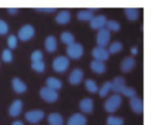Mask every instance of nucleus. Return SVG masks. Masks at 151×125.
Here are the masks:
<instances>
[{"label":"nucleus","mask_w":151,"mask_h":125,"mask_svg":"<svg viewBox=\"0 0 151 125\" xmlns=\"http://www.w3.org/2000/svg\"><path fill=\"white\" fill-rule=\"evenodd\" d=\"M107 125H123L124 120L121 117H116V116H109L107 118Z\"/></svg>","instance_id":"nucleus-28"},{"label":"nucleus","mask_w":151,"mask_h":125,"mask_svg":"<svg viewBox=\"0 0 151 125\" xmlns=\"http://www.w3.org/2000/svg\"><path fill=\"white\" fill-rule=\"evenodd\" d=\"M85 87H86L87 90H88L89 92H91V93H96V92L99 91V86H97V84L91 79L85 80Z\"/></svg>","instance_id":"nucleus-27"},{"label":"nucleus","mask_w":151,"mask_h":125,"mask_svg":"<svg viewBox=\"0 0 151 125\" xmlns=\"http://www.w3.org/2000/svg\"><path fill=\"white\" fill-rule=\"evenodd\" d=\"M36 11H40V13H47V14H52L56 11L55 7H37L35 9Z\"/></svg>","instance_id":"nucleus-37"},{"label":"nucleus","mask_w":151,"mask_h":125,"mask_svg":"<svg viewBox=\"0 0 151 125\" xmlns=\"http://www.w3.org/2000/svg\"><path fill=\"white\" fill-rule=\"evenodd\" d=\"M17 44H18V38H17V36L14 35V34L9 35V38H7V46H9V50L16 49V47H17Z\"/></svg>","instance_id":"nucleus-35"},{"label":"nucleus","mask_w":151,"mask_h":125,"mask_svg":"<svg viewBox=\"0 0 151 125\" xmlns=\"http://www.w3.org/2000/svg\"><path fill=\"white\" fill-rule=\"evenodd\" d=\"M34 34H35V30H34L33 26L27 24V25H24L23 27L19 30V32H18V37H19V40H21L22 42H26V40H31L34 36Z\"/></svg>","instance_id":"nucleus-5"},{"label":"nucleus","mask_w":151,"mask_h":125,"mask_svg":"<svg viewBox=\"0 0 151 125\" xmlns=\"http://www.w3.org/2000/svg\"><path fill=\"white\" fill-rule=\"evenodd\" d=\"M90 68L92 69L94 73H99V75L106 73V70H107V66H106L105 63H104L103 61H99V60H92L90 62Z\"/></svg>","instance_id":"nucleus-20"},{"label":"nucleus","mask_w":151,"mask_h":125,"mask_svg":"<svg viewBox=\"0 0 151 125\" xmlns=\"http://www.w3.org/2000/svg\"><path fill=\"white\" fill-rule=\"evenodd\" d=\"M69 20H70V13L66 9H63L60 13H58V15L55 18V21L60 25H64V24L68 23Z\"/></svg>","instance_id":"nucleus-21"},{"label":"nucleus","mask_w":151,"mask_h":125,"mask_svg":"<svg viewBox=\"0 0 151 125\" xmlns=\"http://www.w3.org/2000/svg\"><path fill=\"white\" fill-rule=\"evenodd\" d=\"M7 11H9L11 15H16V14L18 13V9H14V7H12V9H7Z\"/></svg>","instance_id":"nucleus-38"},{"label":"nucleus","mask_w":151,"mask_h":125,"mask_svg":"<svg viewBox=\"0 0 151 125\" xmlns=\"http://www.w3.org/2000/svg\"><path fill=\"white\" fill-rule=\"evenodd\" d=\"M107 21H108V19L106 16H104V15L94 16V17L90 20V27L94 30H99V29H101V28L106 27Z\"/></svg>","instance_id":"nucleus-8"},{"label":"nucleus","mask_w":151,"mask_h":125,"mask_svg":"<svg viewBox=\"0 0 151 125\" xmlns=\"http://www.w3.org/2000/svg\"><path fill=\"white\" fill-rule=\"evenodd\" d=\"M40 95L45 101L47 102H54L58 99V92L51 89L49 87H42L40 90Z\"/></svg>","instance_id":"nucleus-4"},{"label":"nucleus","mask_w":151,"mask_h":125,"mask_svg":"<svg viewBox=\"0 0 151 125\" xmlns=\"http://www.w3.org/2000/svg\"><path fill=\"white\" fill-rule=\"evenodd\" d=\"M124 14L125 17L127 18L129 21H136L139 18V11L138 9H132V7H127L124 9Z\"/></svg>","instance_id":"nucleus-24"},{"label":"nucleus","mask_w":151,"mask_h":125,"mask_svg":"<svg viewBox=\"0 0 151 125\" xmlns=\"http://www.w3.org/2000/svg\"><path fill=\"white\" fill-rule=\"evenodd\" d=\"M129 106L132 108V110L134 111L136 114H142L143 110H144V103L143 100L140 97L136 96V97L130 98L129 100Z\"/></svg>","instance_id":"nucleus-13"},{"label":"nucleus","mask_w":151,"mask_h":125,"mask_svg":"<svg viewBox=\"0 0 151 125\" xmlns=\"http://www.w3.org/2000/svg\"><path fill=\"white\" fill-rule=\"evenodd\" d=\"M91 54H92L94 60L103 61V62L106 60H108V59H109V56H110L107 49L101 48V47H95V48L92 50V52H91Z\"/></svg>","instance_id":"nucleus-9"},{"label":"nucleus","mask_w":151,"mask_h":125,"mask_svg":"<svg viewBox=\"0 0 151 125\" xmlns=\"http://www.w3.org/2000/svg\"><path fill=\"white\" fill-rule=\"evenodd\" d=\"M22 108H23V102L20 99H16L13 103L9 106V116L11 117H18L22 112Z\"/></svg>","instance_id":"nucleus-15"},{"label":"nucleus","mask_w":151,"mask_h":125,"mask_svg":"<svg viewBox=\"0 0 151 125\" xmlns=\"http://www.w3.org/2000/svg\"><path fill=\"white\" fill-rule=\"evenodd\" d=\"M96 11V9H83V11H80L78 14H77V19L80 20V21H89L94 17L93 13Z\"/></svg>","instance_id":"nucleus-17"},{"label":"nucleus","mask_w":151,"mask_h":125,"mask_svg":"<svg viewBox=\"0 0 151 125\" xmlns=\"http://www.w3.org/2000/svg\"><path fill=\"white\" fill-rule=\"evenodd\" d=\"M106 28L109 31L118 32L120 30V24L119 22L115 21V20H108L107 23H106Z\"/></svg>","instance_id":"nucleus-26"},{"label":"nucleus","mask_w":151,"mask_h":125,"mask_svg":"<svg viewBox=\"0 0 151 125\" xmlns=\"http://www.w3.org/2000/svg\"><path fill=\"white\" fill-rule=\"evenodd\" d=\"M52 66L56 73H64L69 67V60L65 56H58L53 60Z\"/></svg>","instance_id":"nucleus-3"},{"label":"nucleus","mask_w":151,"mask_h":125,"mask_svg":"<svg viewBox=\"0 0 151 125\" xmlns=\"http://www.w3.org/2000/svg\"><path fill=\"white\" fill-rule=\"evenodd\" d=\"M122 48H123V46H122L121 42H114L110 45V48L108 49V52H109V54H116V53L120 52L122 50Z\"/></svg>","instance_id":"nucleus-30"},{"label":"nucleus","mask_w":151,"mask_h":125,"mask_svg":"<svg viewBox=\"0 0 151 125\" xmlns=\"http://www.w3.org/2000/svg\"><path fill=\"white\" fill-rule=\"evenodd\" d=\"M46 85H47V87L57 91V90H59L61 87H62V82H61L59 79H57V78L49 77L48 79L46 80Z\"/></svg>","instance_id":"nucleus-22"},{"label":"nucleus","mask_w":151,"mask_h":125,"mask_svg":"<svg viewBox=\"0 0 151 125\" xmlns=\"http://www.w3.org/2000/svg\"><path fill=\"white\" fill-rule=\"evenodd\" d=\"M110 90H111V82L108 81V82H105L101 88H99V91L97 92H99V94L101 97H105V96L108 95V93L110 92Z\"/></svg>","instance_id":"nucleus-29"},{"label":"nucleus","mask_w":151,"mask_h":125,"mask_svg":"<svg viewBox=\"0 0 151 125\" xmlns=\"http://www.w3.org/2000/svg\"><path fill=\"white\" fill-rule=\"evenodd\" d=\"M110 38H111V33L107 28H101L99 30L96 34V42L99 46L97 47H101V48H105L110 42Z\"/></svg>","instance_id":"nucleus-6"},{"label":"nucleus","mask_w":151,"mask_h":125,"mask_svg":"<svg viewBox=\"0 0 151 125\" xmlns=\"http://www.w3.org/2000/svg\"><path fill=\"white\" fill-rule=\"evenodd\" d=\"M30 58H31L32 62H36V61H42V59H44V55H42V51L35 50V51H33V52H32Z\"/></svg>","instance_id":"nucleus-34"},{"label":"nucleus","mask_w":151,"mask_h":125,"mask_svg":"<svg viewBox=\"0 0 151 125\" xmlns=\"http://www.w3.org/2000/svg\"><path fill=\"white\" fill-rule=\"evenodd\" d=\"M132 55H137V54H138V49H137L136 47H132Z\"/></svg>","instance_id":"nucleus-39"},{"label":"nucleus","mask_w":151,"mask_h":125,"mask_svg":"<svg viewBox=\"0 0 151 125\" xmlns=\"http://www.w3.org/2000/svg\"><path fill=\"white\" fill-rule=\"evenodd\" d=\"M83 78H84V73L83 70L80 68H75L73 69V71L70 73L68 77V82L71 85H78L82 82Z\"/></svg>","instance_id":"nucleus-11"},{"label":"nucleus","mask_w":151,"mask_h":125,"mask_svg":"<svg viewBox=\"0 0 151 125\" xmlns=\"http://www.w3.org/2000/svg\"><path fill=\"white\" fill-rule=\"evenodd\" d=\"M1 57H2V60L6 63L12 62V61H13V53H12V51L9 50V49H5V50H3Z\"/></svg>","instance_id":"nucleus-33"},{"label":"nucleus","mask_w":151,"mask_h":125,"mask_svg":"<svg viewBox=\"0 0 151 125\" xmlns=\"http://www.w3.org/2000/svg\"><path fill=\"white\" fill-rule=\"evenodd\" d=\"M60 40L63 42V44L69 46V45H71V44H73V42H75V36H73L70 32L65 31V32H62V33H61Z\"/></svg>","instance_id":"nucleus-25"},{"label":"nucleus","mask_w":151,"mask_h":125,"mask_svg":"<svg viewBox=\"0 0 151 125\" xmlns=\"http://www.w3.org/2000/svg\"><path fill=\"white\" fill-rule=\"evenodd\" d=\"M12 125H24V123L22 121H15V122H13Z\"/></svg>","instance_id":"nucleus-40"},{"label":"nucleus","mask_w":151,"mask_h":125,"mask_svg":"<svg viewBox=\"0 0 151 125\" xmlns=\"http://www.w3.org/2000/svg\"><path fill=\"white\" fill-rule=\"evenodd\" d=\"M12 85H13V89L15 90V92L17 93H24L27 90V86L23 81L19 79V78H14L12 81Z\"/></svg>","instance_id":"nucleus-18"},{"label":"nucleus","mask_w":151,"mask_h":125,"mask_svg":"<svg viewBox=\"0 0 151 125\" xmlns=\"http://www.w3.org/2000/svg\"><path fill=\"white\" fill-rule=\"evenodd\" d=\"M87 119L83 114L76 113L73 114L67 120V125H86Z\"/></svg>","instance_id":"nucleus-12"},{"label":"nucleus","mask_w":151,"mask_h":125,"mask_svg":"<svg viewBox=\"0 0 151 125\" xmlns=\"http://www.w3.org/2000/svg\"><path fill=\"white\" fill-rule=\"evenodd\" d=\"M9 31V25L5 21L0 20V35H4Z\"/></svg>","instance_id":"nucleus-36"},{"label":"nucleus","mask_w":151,"mask_h":125,"mask_svg":"<svg viewBox=\"0 0 151 125\" xmlns=\"http://www.w3.org/2000/svg\"><path fill=\"white\" fill-rule=\"evenodd\" d=\"M136 65V61L132 57H125V58L122 60L121 64H120V68H121V71L124 73H129L130 70H132V68Z\"/></svg>","instance_id":"nucleus-14"},{"label":"nucleus","mask_w":151,"mask_h":125,"mask_svg":"<svg viewBox=\"0 0 151 125\" xmlns=\"http://www.w3.org/2000/svg\"><path fill=\"white\" fill-rule=\"evenodd\" d=\"M31 68L33 70L37 71V73H44L45 68H46V65H45L44 60L42 61H36V62L31 63Z\"/></svg>","instance_id":"nucleus-32"},{"label":"nucleus","mask_w":151,"mask_h":125,"mask_svg":"<svg viewBox=\"0 0 151 125\" xmlns=\"http://www.w3.org/2000/svg\"><path fill=\"white\" fill-rule=\"evenodd\" d=\"M125 87V80L122 77H116L111 82V90L115 92V94H121L123 88Z\"/></svg>","instance_id":"nucleus-10"},{"label":"nucleus","mask_w":151,"mask_h":125,"mask_svg":"<svg viewBox=\"0 0 151 125\" xmlns=\"http://www.w3.org/2000/svg\"><path fill=\"white\" fill-rule=\"evenodd\" d=\"M121 94L130 99V98H132V97H136L137 91H136V89H134L132 87H127V86H125V87L123 88V90H122Z\"/></svg>","instance_id":"nucleus-31"},{"label":"nucleus","mask_w":151,"mask_h":125,"mask_svg":"<svg viewBox=\"0 0 151 125\" xmlns=\"http://www.w3.org/2000/svg\"><path fill=\"white\" fill-rule=\"evenodd\" d=\"M81 111L85 114H90L93 111V100L91 98H84L79 103Z\"/></svg>","instance_id":"nucleus-16"},{"label":"nucleus","mask_w":151,"mask_h":125,"mask_svg":"<svg viewBox=\"0 0 151 125\" xmlns=\"http://www.w3.org/2000/svg\"><path fill=\"white\" fill-rule=\"evenodd\" d=\"M122 103V98L119 94H114L110 96L104 103V108L108 113H114L120 108Z\"/></svg>","instance_id":"nucleus-1"},{"label":"nucleus","mask_w":151,"mask_h":125,"mask_svg":"<svg viewBox=\"0 0 151 125\" xmlns=\"http://www.w3.org/2000/svg\"><path fill=\"white\" fill-rule=\"evenodd\" d=\"M83 53H84V48L81 44L78 42H73V44L67 46L66 48V54L69 58L71 59H80L83 56Z\"/></svg>","instance_id":"nucleus-2"},{"label":"nucleus","mask_w":151,"mask_h":125,"mask_svg":"<svg viewBox=\"0 0 151 125\" xmlns=\"http://www.w3.org/2000/svg\"><path fill=\"white\" fill-rule=\"evenodd\" d=\"M45 116V113L42 110L28 111L25 114V118L30 123H38Z\"/></svg>","instance_id":"nucleus-7"},{"label":"nucleus","mask_w":151,"mask_h":125,"mask_svg":"<svg viewBox=\"0 0 151 125\" xmlns=\"http://www.w3.org/2000/svg\"><path fill=\"white\" fill-rule=\"evenodd\" d=\"M48 122L50 125H63V118L58 113H51L48 116Z\"/></svg>","instance_id":"nucleus-23"},{"label":"nucleus","mask_w":151,"mask_h":125,"mask_svg":"<svg viewBox=\"0 0 151 125\" xmlns=\"http://www.w3.org/2000/svg\"><path fill=\"white\" fill-rule=\"evenodd\" d=\"M45 48L48 52L53 53L56 51L57 49V40L55 36L49 35L47 36V38L45 40Z\"/></svg>","instance_id":"nucleus-19"}]
</instances>
